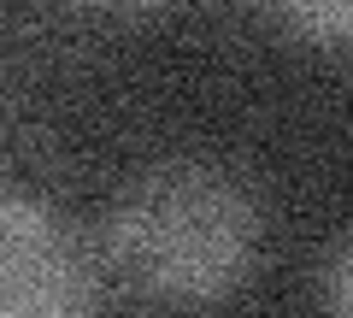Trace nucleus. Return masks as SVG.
I'll return each mask as SVG.
<instances>
[{"label":"nucleus","instance_id":"obj_1","mask_svg":"<svg viewBox=\"0 0 353 318\" xmlns=\"http://www.w3.org/2000/svg\"><path fill=\"white\" fill-rule=\"evenodd\" d=\"M118 277L159 306H212L259 259V201L212 159L148 166L106 218Z\"/></svg>","mask_w":353,"mask_h":318},{"label":"nucleus","instance_id":"obj_2","mask_svg":"<svg viewBox=\"0 0 353 318\" xmlns=\"http://www.w3.org/2000/svg\"><path fill=\"white\" fill-rule=\"evenodd\" d=\"M94 271L41 201L0 189V318H88Z\"/></svg>","mask_w":353,"mask_h":318},{"label":"nucleus","instance_id":"obj_3","mask_svg":"<svg viewBox=\"0 0 353 318\" xmlns=\"http://www.w3.org/2000/svg\"><path fill=\"white\" fill-rule=\"evenodd\" d=\"M265 12L318 48L353 53V0H265Z\"/></svg>","mask_w":353,"mask_h":318},{"label":"nucleus","instance_id":"obj_4","mask_svg":"<svg viewBox=\"0 0 353 318\" xmlns=\"http://www.w3.org/2000/svg\"><path fill=\"white\" fill-rule=\"evenodd\" d=\"M324 318H353V242L324 271Z\"/></svg>","mask_w":353,"mask_h":318},{"label":"nucleus","instance_id":"obj_5","mask_svg":"<svg viewBox=\"0 0 353 318\" xmlns=\"http://www.w3.org/2000/svg\"><path fill=\"white\" fill-rule=\"evenodd\" d=\"M71 6H94V12H141V6H159V0H71Z\"/></svg>","mask_w":353,"mask_h":318}]
</instances>
